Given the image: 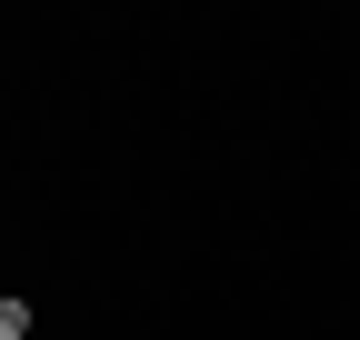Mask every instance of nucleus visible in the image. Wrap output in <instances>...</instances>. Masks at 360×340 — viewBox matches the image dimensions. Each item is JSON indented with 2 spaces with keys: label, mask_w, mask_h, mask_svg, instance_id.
Masks as SVG:
<instances>
[{
  "label": "nucleus",
  "mask_w": 360,
  "mask_h": 340,
  "mask_svg": "<svg viewBox=\"0 0 360 340\" xmlns=\"http://www.w3.org/2000/svg\"><path fill=\"white\" fill-rule=\"evenodd\" d=\"M30 330V301H0V340H20Z\"/></svg>",
  "instance_id": "nucleus-1"
}]
</instances>
